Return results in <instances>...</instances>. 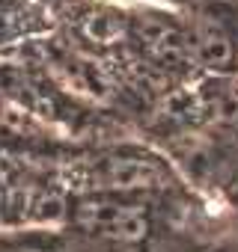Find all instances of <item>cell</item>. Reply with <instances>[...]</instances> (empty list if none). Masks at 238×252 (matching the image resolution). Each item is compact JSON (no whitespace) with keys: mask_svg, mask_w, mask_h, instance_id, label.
<instances>
[{"mask_svg":"<svg viewBox=\"0 0 238 252\" xmlns=\"http://www.w3.org/2000/svg\"><path fill=\"white\" fill-rule=\"evenodd\" d=\"M72 222L101 240L137 243L149 234V208L137 196L122 193H89L75 202Z\"/></svg>","mask_w":238,"mask_h":252,"instance_id":"6da1fadb","label":"cell"},{"mask_svg":"<svg viewBox=\"0 0 238 252\" xmlns=\"http://www.w3.org/2000/svg\"><path fill=\"white\" fill-rule=\"evenodd\" d=\"M98 187L101 193H122V196H137L143 190L158 187L161 169L152 160L134 158V155H119L110 160H101L98 166Z\"/></svg>","mask_w":238,"mask_h":252,"instance_id":"7a4b0ae2","label":"cell"}]
</instances>
